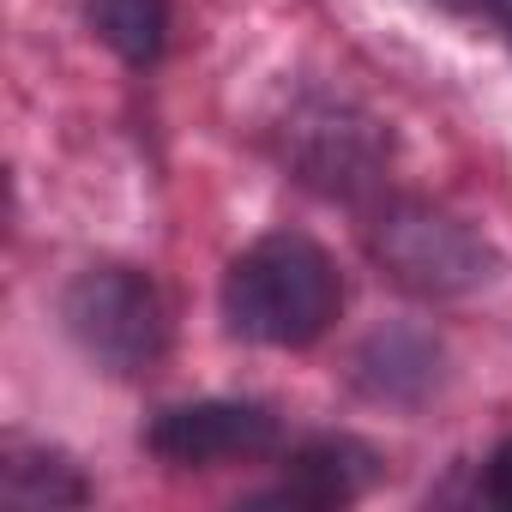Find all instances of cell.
<instances>
[{
  "label": "cell",
  "mask_w": 512,
  "mask_h": 512,
  "mask_svg": "<svg viewBox=\"0 0 512 512\" xmlns=\"http://www.w3.org/2000/svg\"><path fill=\"white\" fill-rule=\"evenodd\" d=\"M61 314H67V332L79 338V350L91 362H103L109 374H145L169 350V308H163L157 284L139 278L133 266L79 272L61 296Z\"/></svg>",
  "instance_id": "obj_2"
},
{
  "label": "cell",
  "mask_w": 512,
  "mask_h": 512,
  "mask_svg": "<svg viewBox=\"0 0 512 512\" xmlns=\"http://www.w3.org/2000/svg\"><path fill=\"white\" fill-rule=\"evenodd\" d=\"M488 494L500 500V506H512V440L494 452V464H488Z\"/></svg>",
  "instance_id": "obj_9"
},
{
  "label": "cell",
  "mask_w": 512,
  "mask_h": 512,
  "mask_svg": "<svg viewBox=\"0 0 512 512\" xmlns=\"http://www.w3.org/2000/svg\"><path fill=\"white\" fill-rule=\"evenodd\" d=\"M500 25H506V37H512V0H500Z\"/></svg>",
  "instance_id": "obj_11"
},
{
  "label": "cell",
  "mask_w": 512,
  "mask_h": 512,
  "mask_svg": "<svg viewBox=\"0 0 512 512\" xmlns=\"http://www.w3.org/2000/svg\"><path fill=\"white\" fill-rule=\"evenodd\" d=\"M380 133L374 121L350 115V109H314L296 121V169L302 181H314L320 193H356L374 181L380 169Z\"/></svg>",
  "instance_id": "obj_5"
},
{
  "label": "cell",
  "mask_w": 512,
  "mask_h": 512,
  "mask_svg": "<svg viewBox=\"0 0 512 512\" xmlns=\"http://www.w3.org/2000/svg\"><path fill=\"white\" fill-rule=\"evenodd\" d=\"M374 253L410 296H464L488 278V247L434 205H392L380 217Z\"/></svg>",
  "instance_id": "obj_3"
},
{
  "label": "cell",
  "mask_w": 512,
  "mask_h": 512,
  "mask_svg": "<svg viewBox=\"0 0 512 512\" xmlns=\"http://www.w3.org/2000/svg\"><path fill=\"white\" fill-rule=\"evenodd\" d=\"M0 500L43 512V506H79V500H91V488L79 482V470L61 452L7 446V464H0Z\"/></svg>",
  "instance_id": "obj_8"
},
{
  "label": "cell",
  "mask_w": 512,
  "mask_h": 512,
  "mask_svg": "<svg viewBox=\"0 0 512 512\" xmlns=\"http://www.w3.org/2000/svg\"><path fill=\"white\" fill-rule=\"evenodd\" d=\"M440 7H452V13H476V7H500V0H440Z\"/></svg>",
  "instance_id": "obj_10"
},
{
  "label": "cell",
  "mask_w": 512,
  "mask_h": 512,
  "mask_svg": "<svg viewBox=\"0 0 512 512\" xmlns=\"http://www.w3.org/2000/svg\"><path fill=\"white\" fill-rule=\"evenodd\" d=\"M85 25H91L97 43H109L133 67H151L169 43V7L163 0H85Z\"/></svg>",
  "instance_id": "obj_7"
},
{
  "label": "cell",
  "mask_w": 512,
  "mask_h": 512,
  "mask_svg": "<svg viewBox=\"0 0 512 512\" xmlns=\"http://www.w3.org/2000/svg\"><path fill=\"white\" fill-rule=\"evenodd\" d=\"M145 446L169 464H247L278 452V416L260 404H235V398H205V404H175L151 422Z\"/></svg>",
  "instance_id": "obj_4"
},
{
  "label": "cell",
  "mask_w": 512,
  "mask_h": 512,
  "mask_svg": "<svg viewBox=\"0 0 512 512\" xmlns=\"http://www.w3.org/2000/svg\"><path fill=\"white\" fill-rule=\"evenodd\" d=\"M344 308V278L332 253L308 235H266L253 241L223 278V314L241 338L302 350L332 332Z\"/></svg>",
  "instance_id": "obj_1"
},
{
  "label": "cell",
  "mask_w": 512,
  "mask_h": 512,
  "mask_svg": "<svg viewBox=\"0 0 512 512\" xmlns=\"http://www.w3.org/2000/svg\"><path fill=\"white\" fill-rule=\"evenodd\" d=\"M374 452L356 440H308L284 458V482L266 494L272 506H344L368 488Z\"/></svg>",
  "instance_id": "obj_6"
}]
</instances>
